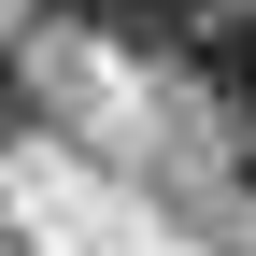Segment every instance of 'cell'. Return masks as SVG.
I'll use <instances>...</instances> for the list:
<instances>
[{"label":"cell","mask_w":256,"mask_h":256,"mask_svg":"<svg viewBox=\"0 0 256 256\" xmlns=\"http://www.w3.org/2000/svg\"><path fill=\"white\" fill-rule=\"evenodd\" d=\"M0 128H14V57H0Z\"/></svg>","instance_id":"3"},{"label":"cell","mask_w":256,"mask_h":256,"mask_svg":"<svg viewBox=\"0 0 256 256\" xmlns=\"http://www.w3.org/2000/svg\"><path fill=\"white\" fill-rule=\"evenodd\" d=\"M72 14H86V28H114V43H142V57H185L214 0H72Z\"/></svg>","instance_id":"2"},{"label":"cell","mask_w":256,"mask_h":256,"mask_svg":"<svg viewBox=\"0 0 256 256\" xmlns=\"http://www.w3.org/2000/svg\"><path fill=\"white\" fill-rule=\"evenodd\" d=\"M185 72H200V100L228 114V128H256V0H214L200 43H185Z\"/></svg>","instance_id":"1"}]
</instances>
